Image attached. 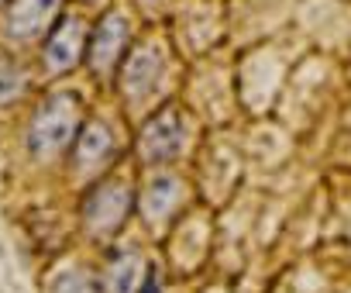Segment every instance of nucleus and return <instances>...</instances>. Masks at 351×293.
I'll list each match as a JSON object with an SVG mask.
<instances>
[{"label":"nucleus","instance_id":"5","mask_svg":"<svg viewBox=\"0 0 351 293\" xmlns=\"http://www.w3.org/2000/svg\"><path fill=\"white\" fill-rule=\"evenodd\" d=\"M80 49H83V25L76 18H66L59 21V28L52 32L49 45H45V62L52 73H62L69 69L76 59H80Z\"/></svg>","mask_w":351,"mask_h":293},{"label":"nucleus","instance_id":"3","mask_svg":"<svg viewBox=\"0 0 351 293\" xmlns=\"http://www.w3.org/2000/svg\"><path fill=\"white\" fill-rule=\"evenodd\" d=\"M128 204H131V194L124 187H117V183H104L100 190H93L90 200H86V224H90V231L93 235H110L124 221Z\"/></svg>","mask_w":351,"mask_h":293},{"label":"nucleus","instance_id":"2","mask_svg":"<svg viewBox=\"0 0 351 293\" xmlns=\"http://www.w3.org/2000/svg\"><path fill=\"white\" fill-rule=\"evenodd\" d=\"M183 145V121L176 110H162L155 114L145 131H141V156L152 159V163H162V159H172Z\"/></svg>","mask_w":351,"mask_h":293},{"label":"nucleus","instance_id":"6","mask_svg":"<svg viewBox=\"0 0 351 293\" xmlns=\"http://www.w3.org/2000/svg\"><path fill=\"white\" fill-rule=\"evenodd\" d=\"M59 11V0H14L11 8V32L18 38H35Z\"/></svg>","mask_w":351,"mask_h":293},{"label":"nucleus","instance_id":"1","mask_svg":"<svg viewBox=\"0 0 351 293\" xmlns=\"http://www.w3.org/2000/svg\"><path fill=\"white\" fill-rule=\"evenodd\" d=\"M76 121H80V104H76V97H66V93L49 97V100L35 110V117H32V131H28L32 152H38V156L59 152L62 145L73 138Z\"/></svg>","mask_w":351,"mask_h":293},{"label":"nucleus","instance_id":"8","mask_svg":"<svg viewBox=\"0 0 351 293\" xmlns=\"http://www.w3.org/2000/svg\"><path fill=\"white\" fill-rule=\"evenodd\" d=\"M110 131H107V124H90L86 131H83V138H80V149H76V163L80 166H97L100 159H107L110 156Z\"/></svg>","mask_w":351,"mask_h":293},{"label":"nucleus","instance_id":"11","mask_svg":"<svg viewBox=\"0 0 351 293\" xmlns=\"http://www.w3.org/2000/svg\"><path fill=\"white\" fill-rule=\"evenodd\" d=\"M21 86H25L21 69H18V66H11V62H0V104L14 100V97L21 93Z\"/></svg>","mask_w":351,"mask_h":293},{"label":"nucleus","instance_id":"10","mask_svg":"<svg viewBox=\"0 0 351 293\" xmlns=\"http://www.w3.org/2000/svg\"><path fill=\"white\" fill-rule=\"evenodd\" d=\"M134 279H138V259L131 252L117 255L107 269V290L110 293H131L134 290Z\"/></svg>","mask_w":351,"mask_h":293},{"label":"nucleus","instance_id":"7","mask_svg":"<svg viewBox=\"0 0 351 293\" xmlns=\"http://www.w3.org/2000/svg\"><path fill=\"white\" fill-rule=\"evenodd\" d=\"M158 76H162V59H158V52H148V49L134 52L124 66V86L131 97H145L158 83Z\"/></svg>","mask_w":351,"mask_h":293},{"label":"nucleus","instance_id":"4","mask_svg":"<svg viewBox=\"0 0 351 293\" xmlns=\"http://www.w3.org/2000/svg\"><path fill=\"white\" fill-rule=\"evenodd\" d=\"M124 42H128V21L121 14H107L97 25L93 38H90V66L93 69H107L121 56Z\"/></svg>","mask_w":351,"mask_h":293},{"label":"nucleus","instance_id":"13","mask_svg":"<svg viewBox=\"0 0 351 293\" xmlns=\"http://www.w3.org/2000/svg\"><path fill=\"white\" fill-rule=\"evenodd\" d=\"M138 293H162V286H158V276L148 269V276H145V283H141V290Z\"/></svg>","mask_w":351,"mask_h":293},{"label":"nucleus","instance_id":"9","mask_svg":"<svg viewBox=\"0 0 351 293\" xmlns=\"http://www.w3.org/2000/svg\"><path fill=\"white\" fill-rule=\"evenodd\" d=\"M176 194H180V187H176L169 176H158L148 190H145V218H152V221H158V218H165L169 211H172V204H176Z\"/></svg>","mask_w":351,"mask_h":293},{"label":"nucleus","instance_id":"12","mask_svg":"<svg viewBox=\"0 0 351 293\" xmlns=\"http://www.w3.org/2000/svg\"><path fill=\"white\" fill-rule=\"evenodd\" d=\"M52 293H97V286L83 272H66V276H59V283H56Z\"/></svg>","mask_w":351,"mask_h":293}]
</instances>
